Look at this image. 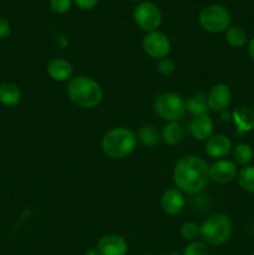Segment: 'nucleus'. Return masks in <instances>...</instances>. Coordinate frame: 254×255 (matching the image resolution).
Wrapping results in <instances>:
<instances>
[{"mask_svg":"<svg viewBox=\"0 0 254 255\" xmlns=\"http://www.w3.org/2000/svg\"><path fill=\"white\" fill-rule=\"evenodd\" d=\"M173 181L182 193H201L209 182L208 163L196 154L182 157L174 164Z\"/></svg>","mask_w":254,"mask_h":255,"instance_id":"nucleus-1","label":"nucleus"},{"mask_svg":"<svg viewBox=\"0 0 254 255\" xmlns=\"http://www.w3.org/2000/svg\"><path fill=\"white\" fill-rule=\"evenodd\" d=\"M66 94L70 101L80 109H94L101 104L104 99V90L101 85L90 76L72 77L66 87Z\"/></svg>","mask_w":254,"mask_h":255,"instance_id":"nucleus-2","label":"nucleus"},{"mask_svg":"<svg viewBox=\"0 0 254 255\" xmlns=\"http://www.w3.org/2000/svg\"><path fill=\"white\" fill-rule=\"evenodd\" d=\"M137 136L127 127H115L102 137L101 148L111 159H122L128 157L136 149Z\"/></svg>","mask_w":254,"mask_h":255,"instance_id":"nucleus-3","label":"nucleus"},{"mask_svg":"<svg viewBox=\"0 0 254 255\" xmlns=\"http://www.w3.org/2000/svg\"><path fill=\"white\" fill-rule=\"evenodd\" d=\"M233 233V223L226 214H213L201 226L202 242L211 247L223 246L231 239Z\"/></svg>","mask_w":254,"mask_h":255,"instance_id":"nucleus-4","label":"nucleus"},{"mask_svg":"<svg viewBox=\"0 0 254 255\" xmlns=\"http://www.w3.org/2000/svg\"><path fill=\"white\" fill-rule=\"evenodd\" d=\"M154 111L167 122H178L186 115V100L176 92H163L154 100Z\"/></svg>","mask_w":254,"mask_h":255,"instance_id":"nucleus-5","label":"nucleus"},{"mask_svg":"<svg viewBox=\"0 0 254 255\" xmlns=\"http://www.w3.org/2000/svg\"><path fill=\"white\" fill-rule=\"evenodd\" d=\"M199 24L206 31L212 34L223 32L231 26L232 17L228 10L218 4H212L203 7L199 12Z\"/></svg>","mask_w":254,"mask_h":255,"instance_id":"nucleus-6","label":"nucleus"},{"mask_svg":"<svg viewBox=\"0 0 254 255\" xmlns=\"http://www.w3.org/2000/svg\"><path fill=\"white\" fill-rule=\"evenodd\" d=\"M133 20L139 29L147 32L154 31L162 22V12L152 1H142L134 7Z\"/></svg>","mask_w":254,"mask_h":255,"instance_id":"nucleus-7","label":"nucleus"},{"mask_svg":"<svg viewBox=\"0 0 254 255\" xmlns=\"http://www.w3.org/2000/svg\"><path fill=\"white\" fill-rule=\"evenodd\" d=\"M142 49L151 59L161 60L168 56L171 51V40L164 32L154 30L147 32L142 40Z\"/></svg>","mask_w":254,"mask_h":255,"instance_id":"nucleus-8","label":"nucleus"},{"mask_svg":"<svg viewBox=\"0 0 254 255\" xmlns=\"http://www.w3.org/2000/svg\"><path fill=\"white\" fill-rule=\"evenodd\" d=\"M238 176V168L233 161L229 159H217L209 166V179L218 184L231 183Z\"/></svg>","mask_w":254,"mask_h":255,"instance_id":"nucleus-9","label":"nucleus"},{"mask_svg":"<svg viewBox=\"0 0 254 255\" xmlns=\"http://www.w3.org/2000/svg\"><path fill=\"white\" fill-rule=\"evenodd\" d=\"M209 110L216 112L227 111L232 102V91L228 85L216 84L211 87L207 95Z\"/></svg>","mask_w":254,"mask_h":255,"instance_id":"nucleus-10","label":"nucleus"},{"mask_svg":"<svg viewBox=\"0 0 254 255\" xmlns=\"http://www.w3.org/2000/svg\"><path fill=\"white\" fill-rule=\"evenodd\" d=\"M97 251L100 255H127L128 243L119 234H106L97 242Z\"/></svg>","mask_w":254,"mask_h":255,"instance_id":"nucleus-11","label":"nucleus"},{"mask_svg":"<svg viewBox=\"0 0 254 255\" xmlns=\"http://www.w3.org/2000/svg\"><path fill=\"white\" fill-rule=\"evenodd\" d=\"M204 148L211 158L223 159L232 151V141L226 134H212L206 141Z\"/></svg>","mask_w":254,"mask_h":255,"instance_id":"nucleus-12","label":"nucleus"},{"mask_svg":"<svg viewBox=\"0 0 254 255\" xmlns=\"http://www.w3.org/2000/svg\"><path fill=\"white\" fill-rule=\"evenodd\" d=\"M184 204H186V199L178 188L167 189L161 198L162 211L167 216H177L181 213L182 209L184 208Z\"/></svg>","mask_w":254,"mask_h":255,"instance_id":"nucleus-13","label":"nucleus"},{"mask_svg":"<svg viewBox=\"0 0 254 255\" xmlns=\"http://www.w3.org/2000/svg\"><path fill=\"white\" fill-rule=\"evenodd\" d=\"M213 121L207 114L194 116L189 125L192 137L197 141H207L213 133Z\"/></svg>","mask_w":254,"mask_h":255,"instance_id":"nucleus-14","label":"nucleus"},{"mask_svg":"<svg viewBox=\"0 0 254 255\" xmlns=\"http://www.w3.org/2000/svg\"><path fill=\"white\" fill-rule=\"evenodd\" d=\"M47 75L56 82L70 81L74 74V67L65 59H52L47 64Z\"/></svg>","mask_w":254,"mask_h":255,"instance_id":"nucleus-15","label":"nucleus"},{"mask_svg":"<svg viewBox=\"0 0 254 255\" xmlns=\"http://www.w3.org/2000/svg\"><path fill=\"white\" fill-rule=\"evenodd\" d=\"M232 121L239 132H251L254 129V111L248 106H237L232 112Z\"/></svg>","mask_w":254,"mask_h":255,"instance_id":"nucleus-16","label":"nucleus"},{"mask_svg":"<svg viewBox=\"0 0 254 255\" xmlns=\"http://www.w3.org/2000/svg\"><path fill=\"white\" fill-rule=\"evenodd\" d=\"M21 100V91L14 82H2L0 85V104L4 106H15Z\"/></svg>","mask_w":254,"mask_h":255,"instance_id":"nucleus-17","label":"nucleus"},{"mask_svg":"<svg viewBox=\"0 0 254 255\" xmlns=\"http://www.w3.org/2000/svg\"><path fill=\"white\" fill-rule=\"evenodd\" d=\"M161 137L167 144L176 146V144L181 143L182 139L184 138V129L178 122H168L162 128Z\"/></svg>","mask_w":254,"mask_h":255,"instance_id":"nucleus-18","label":"nucleus"},{"mask_svg":"<svg viewBox=\"0 0 254 255\" xmlns=\"http://www.w3.org/2000/svg\"><path fill=\"white\" fill-rule=\"evenodd\" d=\"M186 110L193 116H199L208 112V102L207 96L203 94H196L193 96L188 97L186 101Z\"/></svg>","mask_w":254,"mask_h":255,"instance_id":"nucleus-19","label":"nucleus"},{"mask_svg":"<svg viewBox=\"0 0 254 255\" xmlns=\"http://www.w3.org/2000/svg\"><path fill=\"white\" fill-rule=\"evenodd\" d=\"M224 32H226L224 36H226L227 44L234 49H241L248 41V35L246 30L242 29L241 26H229Z\"/></svg>","mask_w":254,"mask_h":255,"instance_id":"nucleus-20","label":"nucleus"},{"mask_svg":"<svg viewBox=\"0 0 254 255\" xmlns=\"http://www.w3.org/2000/svg\"><path fill=\"white\" fill-rule=\"evenodd\" d=\"M253 149L248 143H238L233 148L234 163L239 166L247 167L253 161Z\"/></svg>","mask_w":254,"mask_h":255,"instance_id":"nucleus-21","label":"nucleus"},{"mask_svg":"<svg viewBox=\"0 0 254 255\" xmlns=\"http://www.w3.org/2000/svg\"><path fill=\"white\" fill-rule=\"evenodd\" d=\"M137 141L146 147H154L159 142V132L154 126H143L137 132Z\"/></svg>","mask_w":254,"mask_h":255,"instance_id":"nucleus-22","label":"nucleus"},{"mask_svg":"<svg viewBox=\"0 0 254 255\" xmlns=\"http://www.w3.org/2000/svg\"><path fill=\"white\" fill-rule=\"evenodd\" d=\"M239 187L248 193H254V166L243 167L237 176Z\"/></svg>","mask_w":254,"mask_h":255,"instance_id":"nucleus-23","label":"nucleus"},{"mask_svg":"<svg viewBox=\"0 0 254 255\" xmlns=\"http://www.w3.org/2000/svg\"><path fill=\"white\" fill-rule=\"evenodd\" d=\"M179 234H181V237L184 241L191 243V242L197 241V238L199 237V234H201V227L197 223H194V222H186L179 228Z\"/></svg>","mask_w":254,"mask_h":255,"instance_id":"nucleus-24","label":"nucleus"},{"mask_svg":"<svg viewBox=\"0 0 254 255\" xmlns=\"http://www.w3.org/2000/svg\"><path fill=\"white\" fill-rule=\"evenodd\" d=\"M182 255H209V248L204 242L194 241L184 248Z\"/></svg>","mask_w":254,"mask_h":255,"instance_id":"nucleus-25","label":"nucleus"},{"mask_svg":"<svg viewBox=\"0 0 254 255\" xmlns=\"http://www.w3.org/2000/svg\"><path fill=\"white\" fill-rule=\"evenodd\" d=\"M157 71L162 75V76H171L176 71V64L172 59L168 56L163 57V59L157 61Z\"/></svg>","mask_w":254,"mask_h":255,"instance_id":"nucleus-26","label":"nucleus"},{"mask_svg":"<svg viewBox=\"0 0 254 255\" xmlns=\"http://www.w3.org/2000/svg\"><path fill=\"white\" fill-rule=\"evenodd\" d=\"M72 6V0H50V7L55 14H66Z\"/></svg>","mask_w":254,"mask_h":255,"instance_id":"nucleus-27","label":"nucleus"},{"mask_svg":"<svg viewBox=\"0 0 254 255\" xmlns=\"http://www.w3.org/2000/svg\"><path fill=\"white\" fill-rule=\"evenodd\" d=\"M11 29H10V24L6 19L0 17V40H4L9 37Z\"/></svg>","mask_w":254,"mask_h":255,"instance_id":"nucleus-28","label":"nucleus"},{"mask_svg":"<svg viewBox=\"0 0 254 255\" xmlns=\"http://www.w3.org/2000/svg\"><path fill=\"white\" fill-rule=\"evenodd\" d=\"M80 9L82 10H90L94 9L95 6L97 5L99 0H72Z\"/></svg>","mask_w":254,"mask_h":255,"instance_id":"nucleus-29","label":"nucleus"},{"mask_svg":"<svg viewBox=\"0 0 254 255\" xmlns=\"http://www.w3.org/2000/svg\"><path fill=\"white\" fill-rule=\"evenodd\" d=\"M248 52H249V57H251L252 61L254 62V36L249 40L248 44Z\"/></svg>","mask_w":254,"mask_h":255,"instance_id":"nucleus-30","label":"nucleus"},{"mask_svg":"<svg viewBox=\"0 0 254 255\" xmlns=\"http://www.w3.org/2000/svg\"><path fill=\"white\" fill-rule=\"evenodd\" d=\"M85 255H100V253L97 248H90L85 252Z\"/></svg>","mask_w":254,"mask_h":255,"instance_id":"nucleus-31","label":"nucleus"},{"mask_svg":"<svg viewBox=\"0 0 254 255\" xmlns=\"http://www.w3.org/2000/svg\"><path fill=\"white\" fill-rule=\"evenodd\" d=\"M168 255H182V254H179V253H177V252H172V253H169Z\"/></svg>","mask_w":254,"mask_h":255,"instance_id":"nucleus-32","label":"nucleus"},{"mask_svg":"<svg viewBox=\"0 0 254 255\" xmlns=\"http://www.w3.org/2000/svg\"><path fill=\"white\" fill-rule=\"evenodd\" d=\"M132 1H141V0H132Z\"/></svg>","mask_w":254,"mask_h":255,"instance_id":"nucleus-33","label":"nucleus"},{"mask_svg":"<svg viewBox=\"0 0 254 255\" xmlns=\"http://www.w3.org/2000/svg\"><path fill=\"white\" fill-rule=\"evenodd\" d=\"M144 255H152V254H144Z\"/></svg>","mask_w":254,"mask_h":255,"instance_id":"nucleus-34","label":"nucleus"},{"mask_svg":"<svg viewBox=\"0 0 254 255\" xmlns=\"http://www.w3.org/2000/svg\"><path fill=\"white\" fill-rule=\"evenodd\" d=\"M252 255H254V253H253V254H252Z\"/></svg>","mask_w":254,"mask_h":255,"instance_id":"nucleus-35","label":"nucleus"},{"mask_svg":"<svg viewBox=\"0 0 254 255\" xmlns=\"http://www.w3.org/2000/svg\"><path fill=\"white\" fill-rule=\"evenodd\" d=\"M253 111H254V109H253Z\"/></svg>","mask_w":254,"mask_h":255,"instance_id":"nucleus-36","label":"nucleus"}]
</instances>
